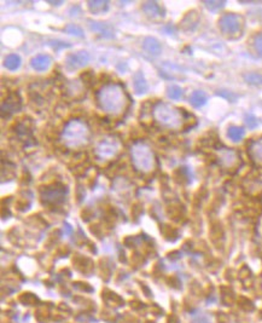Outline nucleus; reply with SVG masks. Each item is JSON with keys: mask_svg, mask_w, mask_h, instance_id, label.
Wrapping results in <instances>:
<instances>
[{"mask_svg": "<svg viewBox=\"0 0 262 323\" xmlns=\"http://www.w3.org/2000/svg\"><path fill=\"white\" fill-rule=\"evenodd\" d=\"M97 101L105 113L114 116L124 114L130 104L126 91L118 84H109L102 87L97 93Z\"/></svg>", "mask_w": 262, "mask_h": 323, "instance_id": "nucleus-1", "label": "nucleus"}, {"mask_svg": "<svg viewBox=\"0 0 262 323\" xmlns=\"http://www.w3.org/2000/svg\"><path fill=\"white\" fill-rule=\"evenodd\" d=\"M153 118L162 127L168 130H180L183 129L185 121V113L183 109H179L168 103H157L153 108Z\"/></svg>", "mask_w": 262, "mask_h": 323, "instance_id": "nucleus-2", "label": "nucleus"}, {"mask_svg": "<svg viewBox=\"0 0 262 323\" xmlns=\"http://www.w3.org/2000/svg\"><path fill=\"white\" fill-rule=\"evenodd\" d=\"M91 140V131L81 120H70L62 132V141L70 149L82 148Z\"/></svg>", "mask_w": 262, "mask_h": 323, "instance_id": "nucleus-3", "label": "nucleus"}, {"mask_svg": "<svg viewBox=\"0 0 262 323\" xmlns=\"http://www.w3.org/2000/svg\"><path fill=\"white\" fill-rule=\"evenodd\" d=\"M133 166L143 173H149L156 167V158L147 144L136 142L131 148Z\"/></svg>", "mask_w": 262, "mask_h": 323, "instance_id": "nucleus-4", "label": "nucleus"}, {"mask_svg": "<svg viewBox=\"0 0 262 323\" xmlns=\"http://www.w3.org/2000/svg\"><path fill=\"white\" fill-rule=\"evenodd\" d=\"M120 150H121V141L115 136H107L97 144L95 154L101 160H108L118 157Z\"/></svg>", "mask_w": 262, "mask_h": 323, "instance_id": "nucleus-5", "label": "nucleus"}, {"mask_svg": "<svg viewBox=\"0 0 262 323\" xmlns=\"http://www.w3.org/2000/svg\"><path fill=\"white\" fill-rule=\"evenodd\" d=\"M219 27L225 35L236 38L241 35L244 27V18L237 13H226L219 19Z\"/></svg>", "mask_w": 262, "mask_h": 323, "instance_id": "nucleus-6", "label": "nucleus"}, {"mask_svg": "<svg viewBox=\"0 0 262 323\" xmlns=\"http://www.w3.org/2000/svg\"><path fill=\"white\" fill-rule=\"evenodd\" d=\"M218 160L224 168L236 169L241 165V157L235 149L221 148L218 152Z\"/></svg>", "mask_w": 262, "mask_h": 323, "instance_id": "nucleus-7", "label": "nucleus"}, {"mask_svg": "<svg viewBox=\"0 0 262 323\" xmlns=\"http://www.w3.org/2000/svg\"><path fill=\"white\" fill-rule=\"evenodd\" d=\"M21 98L17 93H10L7 96L6 100L2 102L1 106V115L2 118H7V116L12 115L13 113L18 112L21 109Z\"/></svg>", "mask_w": 262, "mask_h": 323, "instance_id": "nucleus-8", "label": "nucleus"}, {"mask_svg": "<svg viewBox=\"0 0 262 323\" xmlns=\"http://www.w3.org/2000/svg\"><path fill=\"white\" fill-rule=\"evenodd\" d=\"M143 11L145 15L152 21H161L164 17V10L158 2L156 1H146L143 4Z\"/></svg>", "mask_w": 262, "mask_h": 323, "instance_id": "nucleus-9", "label": "nucleus"}, {"mask_svg": "<svg viewBox=\"0 0 262 323\" xmlns=\"http://www.w3.org/2000/svg\"><path fill=\"white\" fill-rule=\"evenodd\" d=\"M90 61V55L86 51H78L75 53H70L67 57V64L72 68L85 67Z\"/></svg>", "mask_w": 262, "mask_h": 323, "instance_id": "nucleus-10", "label": "nucleus"}, {"mask_svg": "<svg viewBox=\"0 0 262 323\" xmlns=\"http://www.w3.org/2000/svg\"><path fill=\"white\" fill-rule=\"evenodd\" d=\"M42 197H44V200H46L47 202H58V201L63 200L64 197V186H48L44 194H42Z\"/></svg>", "mask_w": 262, "mask_h": 323, "instance_id": "nucleus-11", "label": "nucleus"}, {"mask_svg": "<svg viewBox=\"0 0 262 323\" xmlns=\"http://www.w3.org/2000/svg\"><path fill=\"white\" fill-rule=\"evenodd\" d=\"M249 157L255 165L262 167V137L249 144Z\"/></svg>", "mask_w": 262, "mask_h": 323, "instance_id": "nucleus-12", "label": "nucleus"}, {"mask_svg": "<svg viewBox=\"0 0 262 323\" xmlns=\"http://www.w3.org/2000/svg\"><path fill=\"white\" fill-rule=\"evenodd\" d=\"M198 22L199 16L197 11H190V12H187L186 15H185L183 21H181V28H183L184 30H186V32H191V30H193L197 27Z\"/></svg>", "mask_w": 262, "mask_h": 323, "instance_id": "nucleus-13", "label": "nucleus"}, {"mask_svg": "<svg viewBox=\"0 0 262 323\" xmlns=\"http://www.w3.org/2000/svg\"><path fill=\"white\" fill-rule=\"evenodd\" d=\"M90 28L93 32L104 36V38H113L114 30L109 24L103 23V22H92L90 21Z\"/></svg>", "mask_w": 262, "mask_h": 323, "instance_id": "nucleus-14", "label": "nucleus"}, {"mask_svg": "<svg viewBox=\"0 0 262 323\" xmlns=\"http://www.w3.org/2000/svg\"><path fill=\"white\" fill-rule=\"evenodd\" d=\"M30 64H32L33 69L38 70V72H44L50 67L51 58L46 55H38L30 61Z\"/></svg>", "mask_w": 262, "mask_h": 323, "instance_id": "nucleus-15", "label": "nucleus"}, {"mask_svg": "<svg viewBox=\"0 0 262 323\" xmlns=\"http://www.w3.org/2000/svg\"><path fill=\"white\" fill-rule=\"evenodd\" d=\"M143 47L146 52L152 56H158L162 51V46L159 41L155 38H146L143 42Z\"/></svg>", "mask_w": 262, "mask_h": 323, "instance_id": "nucleus-16", "label": "nucleus"}, {"mask_svg": "<svg viewBox=\"0 0 262 323\" xmlns=\"http://www.w3.org/2000/svg\"><path fill=\"white\" fill-rule=\"evenodd\" d=\"M133 86H134L135 92L138 93V95H143V93L146 92L147 89H149L147 83L145 81V78L140 72L135 73L134 76H133Z\"/></svg>", "mask_w": 262, "mask_h": 323, "instance_id": "nucleus-17", "label": "nucleus"}, {"mask_svg": "<svg viewBox=\"0 0 262 323\" xmlns=\"http://www.w3.org/2000/svg\"><path fill=\"white\" fill-rule=\"evenodd\" d=\"M87 4L91 12L93 13L105 12V11H108V8H109V1H99V0H96V1H88Z\"/></svg>", "mask_w": 262, "mask_h": 323, "instance_id": "nucleus-18", "label": "nucleus"}, {"mask_svg": "<svg viewBox=\"0 0 262 323\" xmlns=\"http://www.w3.org/2000/svg\"><path fill=\"white\" fill-rule=\"evenodd\" d=\"M190 102L193 107L199 108L207 103V96L203 91H195L191 95Z\"/></svg>", "mask_w": 262, "mask_h": 323, "instance_id": "nucleus-19", "label": "nucleus"}, {"mask_svg": "<svg viewBox=\"0 0 262 323\" xmlns=\"http://www.w3.org/2000/svg\"><path fill=\"white\" fill-rule=\"evenodd\" d=\"M244 130L242 129V127H238V126H231L229 129V131H227V136H229V138L232 142H239L243 140L244 137Z\"/></svg>", "mask_w": 262, "mask_h": 323, "instance_id": "nucleus-20", "label": "nucleus"}, {"mask_svg": "<svg viewBox=\"0 0 262 323\" xmlns=\"http://www.w3.org/2000/svg\"><path fill=\"white\" fill-rule=\"evenodd\" d=\"M21 66V58L17 55H8L5 58V67L10 70H16L17 68Z\"/></svg>", "mask_w": 262, "mask_h": 323, "instance_id": "nucleus-21", "label": "nucleus"}, {"mask_svg": "<svg viewBox=\"0 0 262 323\" xmlns=\"http://www.w3.org/2000/svg\"><path fill=\"white\" fill-rule=\"evenodd\" d=\"M167 95L170 100H180L181 96H183V90H181V87L176 86V85H172V86L168 87Z\"/></svg>", "mask_w": 262, "mask_h": 323, "instance_id": "nucleus-22", "label": "nucleus"}, {"mask_svg": "<svg viewBox=\"0 0 262 323\" xmlns=\"http://www.w3.org/2000/svg\"><path fill=\"white\" fill-rule=\"evenodd\" d=\"M244 79H246L247 83L253 84V85L262 84V74H260V73H256V72L249 73V74L244 75Z\"/></svg>", "mask_w": 262, "mask_h": 323, "instance_id": "nucleus-23", "label": "nucleus"}, {"mask_svg": "<svg viewBox=\"0 0 262 323\" xmlns=\"http://www.w3.org/2000/svg\"><path fill=\"white\" fill-rule=\"evenodd\" d=\"M203 4L208 10L216 12V11H220L225 6L226 1H203Z\"/></svg>", "mask_w": 262, "mask_h": 323, "instance_id": "nucleus-24", "label": "nucleus"}, {"mask_svg": "<svg viewBox=\"0 0 262 323\" xmlns=\"http://www.w3.org/2000/svg\"><path fill=\"white\" fill-rule=\"evenodd\" d=\"M253 46H254V50L259 55L262 56V32L258 33L254 36V40H253Z\"/></svg>", "mask_w": 262, "mask_h": 323, "instance_id": "nucleus-25", "label": "nucleus"}, {"mask_svg": "<svg viewBox=\"0 0 262 323\" xmlns=\"http://www.w3.org/2000/svg\"><path fill=\"white\" fill-rule=\"evenodd\" d=\"M65 30H67V33L72 34V35H76V36H82V35H84V32H82L81 28H80L79 25H76V24L67 25Z\"/></svg>", "mask_w": 262, "mask_h": 323, "instance_id": "nucleus-26", "label": "nucleus"}, {"mask_svg": "<svg viewBox=\"0 0 262 323\" xmlns=\"http://www.w3.org/2000/svg\"><path fill=\"white\" fill-rule=\"evenodd\" d=\"M81 79H82V80H84L85 84H87V85L92 84L93 80H95V76H93L92 70H87V72L82 73V74H81Z\"/></svg>", "mask_w": 262, "mask_h": 323, "instance_id": "nucleus-27", "label": "nucleus"}, {"mask_svg": "<svg viewBox=\"0 0 262 323\" xmlns=\"http://www.w3.org/2000/svg\"><path fill=\"white\" fill-rule=\"evenodd\" d=\"M246 124L249 129H255V127L258 126V120H256V118L254 115L249 114L246 116Z\"/></svg>", "mask_w": 262, "mask_h": 323, "instance_id": "nucleus-28", "label": "nucleus"}, {"mask_svg": "<svg viewBox=\"0 0 262 323\" xmlns=\"http://www.w3.org/2000/svg\"><path fill=\"white\" fill-rule=\"evenodd\" d=\"M56 44H53V42H50V45H52L53 47H55V49H57V47H68L69 46V45L68 44H64V42H61V41H55Z\"/></svg>", "mask_w": 262, "mask_h": 323, "instance_id": "nucleus-29", "label": "nucleus"}, {"mask_svg": "<svg viewBox=\"0 0 262 323\" xmlns=\"http://www.w3.org/2000/svg\"><path fill=\"white\" fill-rule=\"evenodd\" d=\"M48 4H52V5H61V4H63V1H48Z\"/></svg>", "mask_w": 262, "mask_h": 323, "instance_id": "nucleus-30", "label": "nucleus"}]
</instances>
